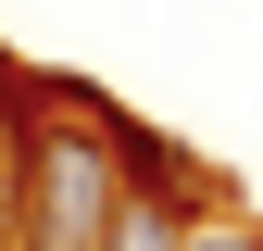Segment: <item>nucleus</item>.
I'll use <instances>...</instances> for the list:
<instances>
[{"mask_svg": "<svg viewBox=\"0 0 263 251\" xmlns=\"http://www.w3.org/2000/svg\"><path fill=\"white\" fill-rule=\"evenodd\" d=\"M13 151H25V239L13 251H101V226H113V201H125V176H113V151L88 138V126H25V101H13Z\"/></svg>", "mask_w": 263, "mask_h": 251, "instance_id": "nucleus-1", "label": "nucleus"}, {"mask_svg": "<svg viewBox=\"0 0 263 251\" xmlns=\"http://www.w3.org/2000/svg\"><path fill=\"white\" fill-rule=\"evenodd\" d=\"M188 226H201V213L138 201V188H125V201H113V226H101V251H188Z\"/></svg>", "mask_w": 263, "mask_h": 251, "instance_id": "nucleus-2", "label": "nucleus"}, {"mask_svg": "<svg viewBox=\"0 0 263 251\" xmlns=\"http://www.w3.org/2000/svg\"><path fill=\"white\" fill-rule=\"evenodd\" d=\"M25 239V151H13V113H0V251Z\"/></svg>", "mask_w": 263, "mask_h": 251, "instance_id": "nucleus-3", "label": "nucleus"}, {"mask_svg": "<svg viewBox=\"0 0 263 251\" xmlns=\"http://www.w3.org/2000/svg\"><path fill=\"white\" fill-rule=\"evenodd\" d=\"M188 251H263V226H213V213H201V226H188Z\"/></svg>", "mask_w": 263, "mask_h": 251, "instance_id": "nucleus-4", "label": "nucleus"}]
</instances>
